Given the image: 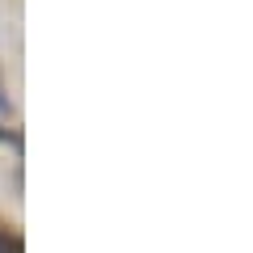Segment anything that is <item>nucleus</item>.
I'll return each instance as SVG.
<instances>
[{
  "mask_svg": "<svg viewBox=\"0 0 253 253\" xmlns=\"http://www.w3.org/2000/svg\"><path fill=\"white\" fill-rule=\"evenodd\" d=\"M0 253H26L21 236H17V232H9V228H0Z\"/></svg>",
  "mask_w": 253,
  "mask_h": 253,
  "instance_id": "obj_1",
  "label": "nucleus"
},
{
  "mask_svg": "<svg viewBox=\"0 0 253 253\" xmlns=\"http://www.w3.org/2000/svg\"><path fill=\"white\" fill-rule=\"evenodd\" d=\"M9 110H13V106H9V93L0 89V114H9Z\"/></svg>",
  "mask_w": 253,
  "mask_h": 253,
  "instance_id": "obj_2",
  "label": "nucleus"
}]
</instances>
